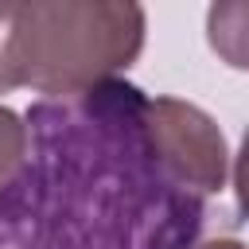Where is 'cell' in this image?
I'll return each mask as SVG.
<instances>
[{"instance_id": "cell-1", "label": "cell", "mask_w": 249, "mask_h": 249, "mask_svg": "<svg viewBox=\"0 0 249 249\" xmlns=\"http://www.w3.org/2000/svg\"><path fill=\"white\" fill-rule=\"evenodd\" d=\"M148 93L101 82L27 109V152L0 187V249H191L206 202L160 167Z\"/></svg>"}, {"instance_id": "cell-4", "label": "cell", "mask_w": 249, "mask_h": 249, "mask_svg": "<svg viewBox=\"0 0 249 249\" xmlns=\"http://www.w3.org/2000/svg\"><path fill=\"white\" fill-rule=\"evenodd\" d=\"M206 39H210V51L226 66L249 70V0H218V4H210Z\"/></svg>"}, {"instance_id": "cell-8", "label": "cell", "mask_w": 249, "mask_h": 249, "mask_svg": "<svg viewBox=\"0 0 249 249\" xmlns=\"http://www.w3.org/2000/svg\"><path fill=\"white\" fill-rule=\"evenodd\" d=\"M191 249H249V245L237 241V237H214V241H202V245H191Z\"/></svg>"}, {"instance_id": "cell-2", "label": "cell", "mask_w": 249, "mask_h": 249, "mask_svg": "<svg viewBox=\"0 0 249 249\" xmlns=\"http://www.w3.org/2000/svg\"><path fill=\"white\" fill-rule=\"evenodd\" d=\"M148 16L128 0H31L16 4L12 82L74 97L113 82L144 51Z\"/></svg>"}, {"instance_id": "cell-6", "label": "cell", "mask_w": 249, "mask_h": 249, "mask_svg": "<svg viewBox=\"0 0 249 249\" xmlns=\"http://www.w3.org/2000/svg\"><path fill=\"white\" fill-rule=\"evenodd\" d=\"M12 23H16V4H0V93L16 89V82H12Z\"/></svg>"}, {"instance_id": "cell-5", "label": "cell", "mask_w": 249, "mask_h": 249, "mask_svg": "<svg viewBox=\"0 0 249 249\" xmlns=\"http://www.w3.org/2000/svg\"><path fill=\"white\" fill-rule=\"evenodd\" d=\"M23 152H27V124H23V117L0 105V187L16 175V167L23 163Z\"/></svg>"}, {"instance_id": "cell-7", "label": "cell", "mask_w": 249, "mask_h": 249, "mask_svg": "<svg viewBox=\"0 0 249 249\" xmlns=\"http://www.w3.org/2000/svg\"><path fill=\"white\" fill-rule=\"evenodd\" d=\"M233 191H237V210L249 222V132L241 136V148L233 156Z\"/></svg>"}, {"instance_id": "cell-3", "label": "cell", "mask_w": 249, "mask_h": 249, "mask_svg": "<svg viewBox=\"0 0 249 249\" xmlns=\"http://www.w3.org/2000/svg\"><path fill=\"white\" fill-rule=\"evenodd\" d=\"M144 132L160 160V167L187 195H214L226 187V136L210 113L179 97H148L144 101Z\"/></svg>"}]
</instances>
